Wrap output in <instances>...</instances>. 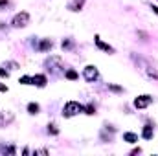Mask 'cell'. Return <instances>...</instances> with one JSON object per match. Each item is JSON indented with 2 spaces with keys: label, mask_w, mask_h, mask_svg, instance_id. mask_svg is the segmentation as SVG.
I'll return each mask as SVG.
<instances>
[{
  "label": "cell",
  "mask_w": 158,
  "mask_h": 156,
  "mask_svg": "<svg viewBox=\"0 0 158 156\" xmlns=\"http://www.w3.org/2000/svg\"><path fill=\"white\" fill-rule=\"evenodd\" d=\"M48 132H50V134H59V129L52 123V125H48Z\"/></svg>",
  "instance_id": "2e32d148"
},
{
  "label": "cell",
  "mask_w": 158,
  "mask_h": 156,
  "mask_svg": "<svg viewBox=\"0 0 158 156\" xmlns=\"http://www.w3.org/2000/svg\"><path fill=\"white\" fill-rule=\"evenodd\" d=\"M85 112H86V114H90V116H92V114H96V109H94V107H92V105H88V107H85Z\"/></svg>",
  "instance_id": "ac0fdd59"
},
{
  "label": "cell",
  "mask_w": 158,
  "mask_h": 156,
  "mask_svg": "<svg viewBox=\"0 0 158 156\" xmlns=\"http://www.w3.org/2000/svg\"><path fill=\"white\" fill-rule=\"evenodd\" d=\"M7 4H9L7 0H0V7H4V6H7Z\"/></svg>",
  "instance_id": "603a6c76"
},
{
  "label": "cell",
  "mask_w": 158,
  "mask_h": 156,
  "mask_svg": "<svg viewBox=\"0 0 158 156\" xmlns=\"http://www.w3.org/2000/svg\"><path fill=\"white\" fill-rule=\"evenodd\" d=\"M20 84H33L31 83V77H28V76H24V77H20V81H19Z\"/></svg>",
  "instance_id": "e0dca14e"
},
{
  "label": "cell",
  "mask_w": 158,
  "mask_h": 156,
  "mask_svg": "<svg viewBox=\"0 0 158 156\" xmlns=\"http://www.w3.org/2000/svg\"><path fill=\"white\" fill-rule=\"evenodd\" d=\"M83 76H85V79H86L88 83H94L96 79L99 77V74H98V68H96V66H92V64L85 66V72H83Z\"/></svg>",
  "instance_id": "277c9868"
},
{
  "label": "cell",
  "mask_w": 158,
  "mask_h": 156,
  "mask_svg": "<svg viewBox=\"0 0 158 156\" xmlns=\"http://www.w3.org/2000/svg\"><path fill=\"white\" fill-rule=\"evenodd\" d=\"M70 46H72V42H70V40H63V48H66V50H68Z\"/></svg>",
  "instance_id": "d6986e66"
},
{
  "label": "cell",
  "mask_w": 158,
  "mask_h": 156,
  "mask_svg": "<svg viewBox=\"0 0 158 156\" xmlns=\"http://www.w3.org/2000/svg\"><path fill=\"white\" fill-rule=\"evenodd\" d=\"M66 79H70V81L77 79V72H76V70H68V72H66Z\"/></svg>",
  "instance_id": "5bb4252c"
},
{
  "label": "cell",
  "mask_w": 158,
  "mask_h": 156,
  "mask_svg": "<svg viewBox=\"0 0 158 156\" xmlns=\"http://www.w3.org/2000/svg\"><path fill=\"white\" fill-rule=\"evenodd\" d=\"M0 76H2V77H7L9 74H7V70H2V68H0Z\"/></svg>",
  "instance_id": "44dd1931"
},
{
  "label": "cell",
  "mask_w": 158,
  "mask_h": 156,
  "mask_svg": "<svg viewBox=\"0 0 158 156\" xmlns=\"http://www.w3.org/2000/svg\"><path fill=\"white\" fill-rule=\"evenodd\" d=\"M68 7H70V9H72V11H79V9H81V7H83V0H76V2H70V6H68Z\"/></svg>",
  "instance_id": "7c38bea8"
},
{
  "label": "cell",
  "mask_w": 158,
  "mask_h": 156,
  "mask_svg": "<svg viewBox=\"0 0 158 156\" xmlns=\"http://www.w3.org/2000/svg\"><path fill=\"white\" fill-rule=\"evenodd\" d=\"M28 22H30V15H28L26 11L17 13V15L13 17V26H15V28H24V26H28Z\"/></svg>",
  "instance_id": "3957f363"
},
{
  "label": "cell",
  "mask_w": 158,
  "mask_h": 156,
  "mask_svg": "<svg viewBox=\"0 0 158 156\" xmlns=\"http://www.w3.org/2000/svg\"><path fill=\"white\" fill-rule=\"evenodd\" d=\"M153 134H155L153 127H151V125H145V127H143V130H142V136H143V140H151V138H153Z\"/></svg>",
  "instance_id": "ba28073f"
},
{
  "label": "cell",
  "mask_w": 158,
  "mask_h": 156,
  "mask_svg": "<svg viewBox=\"0 0 158 156\" xmlns=\"http://www.w3.org/2000/svg\"><path fill=\"white\" fill-rule=\"evenodd\" d=\"M28 110H30V114H39L40 107L37 103H30V105H28Z\"/></svg>",
  "instance_id": "4fadbf2b"
},
{
  "label": "cell",
  "mask_w": 158,
  "mask_h": 156,
  "mask_svg": "<svg viewBox=\"0 0 158 156\" xmlns=\"http://www.w3.org/2000/svg\"><path fill=\"white\" fill-rule=\"evenodd\" d=\"M46 66H48V70H52L53 74H57V72L63 68V59H61L59 55H52V57L46 61Z\"/></svg>",
  "instance_id": "7a4b0ae2"
},
{
  "label": "cell",
  "mask_w": 158,
  "mask_h": 156,
  "mask_svg": "<svg viewBox=\"0 0 158 156\" xmlns=\"http://www.w3.org/2000/svg\"><path fill=\"white\" fill-rule=\"evenodd\" d=\"M151 103H153V97L147 96V94H145V96H140V97L134 99V107H136V109H145V107H149Z\"/></svg>",
  "instance_id": "5b68a950"
},
{
  "label": "cell",
  "mask_w": 158,
  "mask_h": 156,
  "mask_svg": "<svg viewBox=\"0 0 158 156\" xmlns=\"http://www.w3.org/2000/svg\"><path fill=\"white\" fill-rule=\"evenodd\" d=\"M13 121V114L11 112H0V127H6Z\"/></svg>",
  "instance_id": "52a82bcc"
},
{
  "label": "cell",
  "mask_w": 158,
  "mask_h": 156,
  "mask_svg": "<svg viewBox=\"0 0 158 156\" xmlns=\"http://www.w3.org/2000/svg\"><path fill=\"white\" fill-rule=\"evenodd\" d=\"M151 9H153V11H155V13L158 15V6H151Z\"/></svg>",
  "instance_id": "cb8c5ba5"
},
{
  "label": "cell",
  "mask_w": 158,
  "mask_h": 156,
  "mask_svg": "<svg viewBox=\"0 0 158 156\" xmlns=\"http://www.w3.org/2000/svg\"><path fill=\"white\" fill-rule=\"evenodd\" d=\"M147 76H149V77L158 79V70H155V68H147Z\"/></svg>",
  "instance_id": "9a60e30c"
},
{
  "label": "cell",
  "mask_w": 158,
  "mask_h": 156,
  "mask_svg": "<svg viewBox=\"0 0 158 156\" xmlns=\"http://www.w3.org/2000/svg\"><path fill=\"white\" fill-rule=\"evenodd\" d=\"M94 40H96V46H98V48H101L103 51H107V53H114V48H112V46H109V44H105V42L99 39L98 35H96V39H94Z\"/></svg>",
  "instance_id": "8992f818"
},
{
  "label": "cell",
  "mask_w": 158,
  "mask_h": 156,
  "mask_svg": "<svg viewBox=\"0 0 158 156\" xmlns=\"http://www.w3.org/2000/svg\"><path fill=\"white\" fill-rule=\"evenodd\" d=\"M123 140L129 142V143H136V142H138V136H136L134 132H125V134H123Z\"/></svg>",
  "instance_id": "30bf717a"
},
{
  "label": "cell",
  "mask_w": 158,
  "mask_h": 156,
  "mask_svg": "<svg viewBox=\"0 0 158 156\" xmlns=\"http://www.w3.org/2000/svg\"><path fill=\"white\" fill-rule=\"evenodd\" d=\"M31 83H33V84H37V86H44V84H46V76H33V77H31Z\"/></svg>",
  "instance_id": "9c48e42d"
},
{
  "label": "cell",
  "mask_w": 158,
  "mask_h": 156,
  "mask_svg": "<svg viewBox=\"0 0 158 156\" xmlns=\"http://www.w3.org/2000/svg\"><path fill=\"white\" fill-rule=\"evenodd\" d=\"M0 92H7V86L4 83H0Z\"/></svg>",
  "instance_id": "7402d4cb"
},
{
  "label": "cell",
  "mask_w": 158,
  "mask_h": 156,
  "mask_svg": "<svg viewBox=\"0 0 158 156\" xmlns=\"http://www.w3.org/2000/svg\"><path fill=\"white\" fill-rule=\"evenodd\" d=\"M79 112H85V107L79 105L77 101H68L64 105V109H63V116L64 117H72L76 114H79Z\"/></svg>",
  "instance_id": "6da1fadb"
},
{
  "label": "cell",
  "mask_w": 158,
  "mask_h": 156,
  "mask_svg": "<svg viewBox=\"0 0 158 156\" xmlns=\"http://www.w3.org/2000/svg\"><path fill=\"white\" fill-rule=\"evenodd\" d=\"M50 48H52V40H50V39H44L39 44V50H40V51H46V50H50Z\"/></svg>",
  "instance_id": "8fae6325"
},
{
  "label": "cell",
  "mask_w": 158,
  "mask_h": 156,
  "mask_svg": "<svg viewBox=\"0 0 158 156\" xmlns=\"http://www.w3.org/2000/svg\"><path fill=\"white\" fill-rule=\"evenodd\" d=\"M109 88H110V90H114V92H121V88H119V86H116V84H110Z\"/></svg>",
  "instance_id": "ffe728a7"
}]
</instances>
